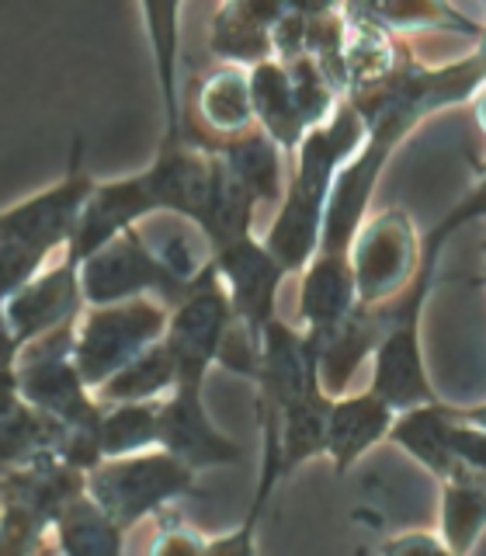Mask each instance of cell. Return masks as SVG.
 I'll list each match as a JSON object with an SVG mask.
<instances>
[{"instance_id":"34","label":"cell","mask_w":486,"mask_h":556,"mask_svg":"<svg viewBox=\"0 0 486 556\" xmlns=\"http://www.w3.org/2000/svg\"><path fill=\"white\" fill-rule=\"evenodd\" d=\"M17 355H22V344H17V338L11 334V324L4 317V306H0V372L14 369Z\"/></svg>"},{"instance_id":"37","label":"cell","mask_w":486,"mask_h":556,"mask_svg":"<svg viewBox=\"0 0 486 556\" xmlns=\"http://www.w3.org/2000/svg\"><path fill=\"white\" fill-rule=\"evenodd\" d=\"M479 39H483V46H479V52H476V56L483 60V66H486V28H483V35H479Z\"/></svg>"},{"instance_id":"2","label":"cell","mask_w":486,"mask_h":556,"mask_svg":"<svg viewBox=\"0 0 486 556\" xmlns=\"http://www.w3.org/2000/svg\"><path fill=\"white\" fill-rule=\"evenodd\" d=\"M91 188L94 178L84 170V136H77L63 178L0 213V306L42 275L56 251H66Z\"/></svg>"},{"instance_id":"20","label":"cell","mask_w":486,"mask_h":556,"mask_svg":"<svg viewBox=\"0 0 486 556\" xmlns=\"http://www.w3.org/2000/svg\"><path fill=\"white\" fill-rule=\"evenodd\" d=\"M358 309L355 275L347 254H317L303 268L299 286V330L303 334H327Z\"/></svg>"},{"instance_id":"5","label":"cell","mask_w":486,"mask_h":556,"mask_svg":"<svg viewBox=\"0 0 486 556\" xmlns=\"http://www.w3.org/2000/svg\"><path fill=\"white\" fill-rule=\"evenodd\" d=\"M170 309L161 300H129L115 306H84L74 324V365L87 390H98L156 341L167 338Z\"/></svg>"},{"instance_id":"7","label":"cell","mask_w":486,"mask_h":556,"mask_svg":"<svg viewBox=\"0 0 486 556\" xmlns=\"http://www.w3.org/2000/svg\"><path fill=\"white\" fill-rule=\"evenodd\" d=\"M417 257H421V240H417V230L404 208H382L372 219H364L351 248H347L358 306H393L413 282Z\"/></svg>"},{"instance_id":"10","label":"cell","mask_w":486,"mask_h":556,"mask_svg":"<svg viewBox=\"0 0 486 556\" xmlns=\"http://www.w3.org/2000/svg\"><path fill=\"white\" fill-rule=\"evenodd\" d=\"M233 327V306L213 268V261L188 286V292L170 306L167 320V348L174 355L178 382H205L208 369L219 358V348Z\"/></svg>"},{"instance_id":"27","label":"cell","mask_w":486,"mask_h":556,"mask_svg":"<svg viewBox=\"0 0 486 556\" xmlns=\"http://www.w3.org/2000/svg\"><path fill=\"white\" fill-rule=\"evenodd\" d=\"M98 448L101 459H126L139 456V452L161 448V400L101 407Z\"/></svg>"},{"instance_id":"9","label":"cell","mask_w":486,"mask_h":556,"mask_svg":"<svg viewBox=\"0 0 486 556\" xmlns=\"http://www.w3.org/2000/svg\"><path fill=\"white\" fill-rule=\"evenodd\" d=\"M191 282L174 278L161 257L150 251L146 237L139 233V226L118 233L112 243H104L101 251L80 265V292L84 306H115L129 300H161L167 309L181 300Z\"/></svg>"},{"instance_id":"18","label":"cell","mask_w":486,"mask_h":556,"mask_svg":"<svg viewBox=\"0 0 486 556\" xmlns=\"http://www.w3.org/2000/svg\"><path fill=\"white\" fill-rule=\"evenodd\" d=\"M282 4H222L208 25V49L226 66L254 70L274 60V22Z\"/></svg>"},{"instance_id":"26","label":"cell","mask_w":486,"mask_h":556,"mask_svg":"<svg viewBox=\"0 0 486 556\" xmlns=\"http://www.w3.org/2000/svg\"><path fill=\"white\" fill-rule=\"evenodd\" d=\"M174 382H178L174 355H170L167 341H156L139 358H132L126 369H118L108 382H101L94 390V400L101 407L146 404V400H164L174 390Z\"/></svg>"},{"instance_id":"3","label":"cell","mask_w":486,"mask_h":556,"mask_svg":"<svg viewBox=\"0 0 486 556\" xmlns=\"http://www.w3.org/2000/svg\"><path fill=\"white\" fill-rule=\"evenodd\" d=\"M254 122L271 143L295 156L303 139L323 126L344 101L337 87L323 77V70L309 56L268 60L251 70Z\"/></svg>"},{"instance_id":"14","label":"cell","mask_w":486,"mask_h":556,"mask_svg":"<svg viewBox=\"0 0 486 556\" xmlns=\"http://www.w3.org/2000/svg\"><path fill=\"white\" fill-rule=\"evenodd\" d=\"M213 268L233 306V320L251 330L254 338L278 317V289L285 282V268L271 257V251L254 237H243L230 248L213 254Z\"/></svg>"},{"instance_id":"4","label":"cell","mask_w":486,"mask_h":556,"mask_svg":"<svg viewBox=\"0 0 486 556\" xmlns=\"http://www.w3.org/2000/svg\"><path fill=\"white\" fill-rule=\"evenodd\" d=\"M195 473L164 448L126 459H101L87 473V497L108 515L122 532L167 511L174 501L195 494Z\"/></svg>"},{"instance_id":"12","label":"cell","mask_w":486,"mask_h":556,"mask_svg":"<svg viewBox=\"0 0 486 556\" xmlns=\"http://www.w3.org/2000/svg\"><path fill=\"white\" fill-rule=\"evenodd\" d=\"M161 448L191 473L243 459V448L208 417L205 382H174V390L161 400Z\"/></svg>"},{"instance_id":"11","label":"cell","mask_w":486,"mask_h":556,"mask_svg":"<svg viewBox=\"0 0 486 556\" xmlns=\"http://www.w3.org/2000/svg\"><path fill=\"white\" fill-rule=\"evenodd\" d=\"M254 126L251 70L243 66L219 63L191 84L188 109L181 101V132L199 150H216L226 139H236Z\"/></svg>"},{"instance_id":"31","label":"cell","mask_w":486,"mask_h":556,"mask_svg":"<svg viewBox=\"0 0 486 556\" xmlns=\"http://www.w3.org/2000/svg\"><path fill=\"white\" fill-rule=\"evenodd\" d=\"M202 553H205V535L181 526V521L164 526L153 535V546H150V556H202Z\"/></svg>"},{"instance_id":"33","label":"cell","mask_w":486,"mask_h":556,"mask_svg":"<svg viewBox=\"0 0 486 556\" xmlns=\"http://www.w3.org/2000/svg\"><path fill=\"white\" fill-rule=\"evenodd\" d=\"M382 556H451L438 532H407L382 546Z\"/></svg>"},{"instance_id":"13","label":"cell","mask_w":486,"mask_h":556,"mask_svg":"<svg viewBox=\"0 0 486 556\" xmlns=\"http://www.w3.org/2000/svg\"><path fill=\"white\" fill-rule=\"evenodd\" d=\"M153 216H161V205H156V195L143 170L129 174V178H115V181H94L91 199L80 208L77 230L69 237L63 257L69 265L80 268L87 257L104 248V243H112L118 233H126Z\"/></svg>"},{"instance_id":"8","label":"cell","mask_w":486,"mask_h":556,"mask_svg":"<svg viewBox=\"0 0 486 556\" xmlns=\"http://www.w3.org/2000/svg\"><path fill=\"white\" fill-rule=\"evenodd\" d=\"M421 295L404 292L393 306L379 309L382 317V334L372 352V382L369 393L379 396L393 414H404L413 407L434 404V393L427 379V365L421 352V313H424Z\"/></svg>"},{"instance_id":"24","label":"cell","mask_w":486,"mask_h":556,"mask_svg":"<svg viewBox=\"0 0 486 556\" xmlns=\"http://www.w3.org/2000/svg\"><path fill=\"white\" fill-rule=\"evenodd\" d=\"M52 549L60 556H126V532L84 491L52 526Z\"/></svg>"},{"instance_id":"36","label":"cell","mask_w":486,"mask_h":556,"mask_svg":"<svg viewBox=\"0 0 486 556\" xmlns=\"http://www.w3.org/2000/svg\"><path fill=\"white\" fill-rule=\"evenodd\" d=\"M473 101H476V118H479V126L486 129V84L473 94Z\"/></svg>"},{"instance_id":"6","label":"cell","mask_w":486,"mask_h":556,"mask_svg":"<svg viewBox=\"0 0 486 556\" xmlns=\"http://www.w3.org/2000/svg\"><path fill=\"white\" fill-rule=\"evenodd\" d=\"M17 390L35 410L74 431H98L101 404L74 365V324L22 348L14 365Z\"/></svg>"},{"instance_id":"30","label":"cell","mask_w":486,"mask_h":556,"mask_svg":"<svg viewBox=\"0 0 486 556\" xmlns=\"http://www.w3.org/2000/svg\"><path fill=\"white\" fill-rule=\"evenodd\" d=\"M448 448L462 469H469V473H476V477H486V431L459 421L456 407H451V421H448Z\"/></svg>"},{"instance_id":"35","label":"cell","mask_w":486,"mask_h":556,"mask_svg":"<svg viewBox=\"0 0 486 556\" xmlns=\"http://www.w3.org/2000/svg\"><path fill=\"white\" fill-rule=\"evenodd\" d=\"M456 417L465 425H476L486 431V404H476V407H456Z\"/></svg>"},{"instance_id":"32","label":"cell","mask_w":486,"mask_h":556,"mask_svg":"<svg viewBox=\"0 0 486 556\" xmlns=\"http://www.w3.org/2000/svg\"><path fill=\"white\" fill-rule=\"evenodd\" d=\"M202 556H257V526L243 518L233 532L205 539V553Z\"/></svg>"},{"instance_id":"28","label":"cell","mask_w":486,"mask_h":556,"mask_svg":"<svg viewBox=\"0 0 486 556\" xmlns=\"http://www.w3.org/2000/svg\"><path fill=\"white\" fill-rule=\"evenodd\" d=\"M52 549V526L25 504L0 497V556H46Z\"/></svg>"},{"instance_id":"25","label":"cell","mask_w":486,"mask_h":556,"mask_svg":"<svg viewBox=\"0 0 486 556\" xmlns=\"http://www.w3.org/2000/svg\"><path fill=\"white\" fill-rule=\"evenodd\" d=\"M486 532V483L476 473H459L442 483L438 539L451 556H469Z\"/></svg>"},{"instance_id":"17","label":"cell","mask_w":486,"mask_h":556,"mask_svg":"<svg viewBox=\"0 0 486 556\" xmlns=\"http://www.w3.org/2000/svg\"><path fill=\"white\" fill-rule=\"evenodd\" d=\"M393 421H396V414L369 390L337 396L334 404H330L327 434H323V456L334 463V473L344 477L364 452L386 439Z\"/></svg>"},{"instance_id":"16","label":"cell","mask_w":486,"mask_h":556,"mask_svg":"<svg viewBox=\"0 0 486 556\" xmlns=\"http://www.w3.org/2000/svg\"><path fill=\"white\" fill-rule=\"evenodd\" d=\"M69 431L52 421L42 410H35L17 390L14 369L0 372V473L14 466H25L39 456H60L66 452Z\"/></svg>"},{"instance_id":"19","label":"cell","mask_w":486,"mask_h":556,"mask_svg":"<svg viewBox=\"0 0 486 556\" xmlns=\"http://www.w3.org/2000/svg\"><path fill=\"white\" fill-rule=\"evenodd\" d=\"M379 334H382L379 309H361V306L337 327H330L327 334H306L312 341V352H317L320 387L330 400L347 393L358 365L364 358H372Z\"/></svg>"},{"instance_id":"22","label":"cell","mask_w":486,"mask_h":556,"mask_svg":"<svg viewBox=\"0 0 486 556\" xmlns=\"http://www.w3.org/2000/svg\"><path fill=\"white\" fill-rule=\"evenodd\" d=\"M448 421H451V404L434 400V404L396 414V421H393L386 439L404 448L407 456H413L427 469V473H434L445 483L451 477L465 473V469L456 463V456H451V448H448Z\"/></svg>"},{"instance_id":"29","label":"cell","mask_w":486,"mask_h":556,"mask_svg":"<svg viewBox=\"0 0 486 556\" xmlns=\"http://www.w3.org/2000/svg\"><path fill=\"white\" fill-rule=\"evenodd\" d=\"M479 219H486V167H483L479 185L473 191H465V195L456 205H451V213L442 223H434L431 230L424 233V240H421V257H417V275L434 278V268H438V257H442L445 243L456 237L462 226L479 223Z\"/></svg>"},{"instance_id":"23","label":"cell","mask_w":486,"mask_h":556,"mask_svg":"<svg viewBox=\"0 0 486 556\" xmlns=\"http://www.w3.org/2000/svg\"><path fill=\"white\" fill-rule=\"evenodd\" d=\"M213 153L222 161V167L251 191L257 208L282 199V150H278L257 126L236 139H226Z\"/></svg>"},{"instance_id":"1","label":"cell","mask_w":486,"mask_h":556,"mask_svg":"<svg viewBox=\"0 0 486 556\" xmlns=\"http://www.w3.org/2000/svg\"><path fill=\"white\" fill-rule=\"evenodd\" d=\"M364 143V122L347 101L337 104L323 126L312 129L295 150L292 178L282 191V205L260 243L285 268V275L303 271L320 251L327 199L334 188L337 170L351 161Z\"/></svg>"},{"instance_id":"21","label":"cell","mask_w":486,"mask_h":556,"mask_svg":"<svg viewBox=\"0 0 486 556\" xmlns=\"http://www.w3.org/2000/svg\"><path fill=\"white\" fill-rule=\"evenodd\" d=\"M330 400L320 387V379H312L306 390L289 396L278 407V452H282V477H292L303 463L323 456V434H327V414Z\"/></svg>"},{"instance_id":"15","label":"cell","mask_w":486,"mask_h":556,"mask_svg":"<svg viewBox=\"0 0 486 556\" xmlns=\"http://www.w3.org/2000/svg\"><path fill=\"white\" fill-rule=\"evenodd\" d=\"M84 313V292H80V268L60 257L42 275H35L25 289H17L4 303V317L11 324V334L17 344H31L52 330L77 324Z\"/></svg>"}]
</instances>
